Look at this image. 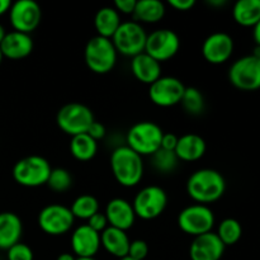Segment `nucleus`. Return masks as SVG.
<instances>
[{
	"label": "nucleus",
	"instance_id": "1",
	"mask_svg": "<svg viewBox=\"0 0 260 260\" xmlns=\"http://www.w3.org/2000/svg\"><path fill=\"white\" fill-rule=\"evenodd\" d=\"M226 192V180L220 172L210 168L198 169L188 178L187 193L198 205L217 202Z\"/></svg>",
	"mask_w": 260,
	"mask_h": 260
},
{
	"label": "nucleus",
	"instance_id": "2",
	"mask_svg": "<svg viewBox=\"0 0 260 260\" xmlns=\"http://www.w3.org/2000/svg\"><path fill=\"white\" fill-rule=\"evenodd\" d=\"M109 165L114 179L122 187H136L144 177L145 168L142 156L128 146H119L114 149L111 154Z\"/></svg>",
	"mask_w": 260,
	"mask_h": 260
},
{
	"label": "nucleus",
	"instance_id": "3",
	"mask_svg": "<svg viewBox=\"0 0 260 260\" xmlns=\"http://www.w3.org/2000/svg\"><path fill=\"white\" fill-rule=\"evenodd\" d=\"M117 52L113 42L108 38L94 36L84 48V61L94 74L104 75L111 73L117 63Z\"/></svg>",
	"mask_w": 260,
	"mask_h": 260
},
{
	"label": "nucleus",
	"instance_id": "4",
	"mask_svg": "<svg viewBox=\"0 0 260 260\" xmlns=\"http://www.w3.org/2000/svg\"><path fill=\"white\" fill-rule=\"evenodd\" d=\"M162 135L161 127L155 122H137L127 132L126 146L140 156H151L161 147Z\"/></svg>",
	"mask_w": 260,
	"mask_h": 260
},
{
	"label": "nucleus",
	"instance_id": "5",
	"mask_svg": "<svg viewBox=\"0 0 260 260\" xmlns=\"http://www.w3.org/2000/svg\"><path fill=\"white\" fill-rule=\"evenodd\" d=\"M50 162L38 155H29L18 160L13 167V179L25 188H37L47 183L51 174Z\"/></svg>",
	"mask_w": 260,
	"mask_h": 260
},
{
	"label": "nucleus",
	"instance_id": "6",
	"mask_svg": "<svg viewBox=\"0 0 260 260\" xmlns=\"http://www.w3.org/2000/svg\"><path fill=\"white\" fill-rule=\"evenodd\" d=\"M95 121L89 107L81 103H68L61 107L56 116V123L63 134L74 137L86 134L91 123Z\"/></svg>",
	"mask_w": 260,
	"mask_h": 260
},
{
	"label": "nucleus",
	"instance_id": "7",
	"mask_svg": "<svg viewBox=\"0 0 260 260\" xmlns=\"http://www.w3.org/2000/svg\"><path fill=\"white\" fill-rule=\"evenodd\" d=\"M146 40V30L144 29L142 24L135 20L122 22L113 37L111 38L117 52L131 58L145 52Z\"/></svg>",
	"mask_w": 260,
	"mask_h": 260
},
{
	"label": "nucleus",
	"instance_id": "8",
	"mask_svg": "<svg viewBox=\"0 0 260 260\" xmlns=\"http://www.w3.org/2000/svg\"><path fill=\"white\" fill-rule=\"evenodd\" d=\"M215 213L208 206L190 205L178 215V226L187 235L197 238L203 234L211 233L215 226Z\"/></svg>",
	"mask_w": 260,
	"mask_h": 260
},
{
	"label": "nucleus",
	"instance_id": "9",
	"mask_svg": "<svg viewBox=\"0 0 260 260\" xmlns=\"http://www.w3.org/2000/svg\"><path fill=\"white\" fill-rule=\"evenodd\" d=\"M168 206V194L159 185H147L135 196L132 207L136 217L141 220H155L162 215Z\"/></svg>",
	"mask_w": 260,
	"mask_h": 260
},
{
	"label": "nucleus",
	"instance_id": "10",
	"mask_svg": "<svg viewBox=\"0 0 260 260\" xmlns=\"http://www.w3.org/2000/svg\"><path fill=\"white\" fill-rule=\"evenodd\" d=\"M229 81L244 91L260 89V58L254 55L238 58L229 69Z\"/></svg>",
	"mask_w": 260,
	"mask_h": 260
},
{
	"label": "nucleus",
	"instance_id": "11",
	"mask_svg": "<svg viewBox=\"0 0 260 260\" xmlns=\"http://www.w3.org/2000/svg\"><path fill=\"white\" fill-rule=\"evenodd\" d=\"M74 222L75 217L70 208L57 203L46 206L38 213V226L50 236L65 235L73 229Z\"/></svg>",
	"mask_w": 260,
	"mask_h": 260
},
{
	"label": "nucleus",
	"instance_id": "12",
	"mask_svg": "<svg viewBox=\"0 0 260 260\" xmlns=\"http://www.w3.org/2000/svg\"><path fill=\"white\" fill-rule=\"evenodd\" d=\"M180 48V38L174 30L160 28L147 35L145 53L151 56L157 62L170 60L178 53Z\"/></svg>",
	"mask_w": 260,
	"mask_h": 260
},
{
	"label": "nucleus",
	"instance_id": "13",
	"mask_svg": "<svg viewBox=\"0 0 260 260\" xmlns=\"http://www.w3.org/2000/svg\"><path fill=\"white\" fill-rule=\"evenodd\" d=\"M8 14L13 30L27 35H30L42 19V10L35 0H18L12 3Z\"/></svg>",
	"mask_w": 260,
	"mask_h": 260
},
{
	"label": "nucleus",
	"instance_id": "14",
	"mask_svg": "<svg viewBox=\"0 0 260 260\" xmlns=\"http://www.w3.org/2000/svg\"><path fill=\"white\" fill-rule=\"evenodd\" d=\"M185 85L174 76H161L149 88L150 101L157 107L169 108L182 102Z\"/></svg>",
	"mask_w": 260,
	"mask_h": 260
},
{
	"label": "nucleus",
	"instance_id": "15",
	"mask_svg": "<svg viewBox=\"0 0 260 260\" xmlns=\"http://www.w3.org/2000/svg\"><path fill=\"white\" fill-rule=\"evenodd\" d=\"M234 40L225 32H215L208 36L202 45V56L211 65H221L230 60L234 53Z\"/></svg>",
	"mask_w": 260,
	"mask_h": 260
},
{
	"label": "nucleus",
	"instance_id": "16",
	"mask_svg": "<svg viewBox=\"0 0 260 260\" xmlns=\"http://www.w3.org/2000/svg\"><path fill=\"white\" fill-rule=\"evenodd\" d=\"M226 246L216 233H207L193 239L189 246L190 260H221Z\"/></svg>",
	"mask_w": 260,
	"mask_h": 260
},
{
	"label": "nucleus",
	"instance_id": "17",
	"mask_svg": "<svg viewBox=\"0 0 260 260\" xmlns=\"http://www.w3.org/2000/svg\"><path fill=\"white\" fill-rule=\"evenodd\" d=\"M101 246V234L86 223L76 228L71 235V249L76 258H95Z\"/></svg>",
	"mask_w": 260,
	"mask_h": 260
},
{
	"label": "nucleus",
	"instance_id": "18",
	"mask_svg": "<svg viewBox=\"0 0 260 260\" xmlns=\"http://www.w3.org/2000/svg\"><path fill=\"white\" fill-rule=\"evenodd\" d=\"M106 215L108 225L111 228L119 229L122 231H127L135 225L136 215H135L132 203H129L123 198H113L107 203Z\"/></svg>",
	"mask_w": 260,
	"mask_h": 260
},
{
	"label": "nucleus",
	"instance_id": "19",
	"mask_svg": "<svg viewBox=\"0 0 260 260\" xmlns=\"http://www.w3.org/2000/svg\"><path fill=\"white\" fill-rule=\"evenodd\" d=\"M33 46L35 45L30 35L12 30L7 33L3 42L0 43V51L3 57L9 60H22L32 53Z\"/></svg>",
	"mask_w": 260,
	"mask_h": 260
},
{
	"label": "nucleus",
	"instance_id": "20",
	"mask_svg": "<svg viewBox=\"0 0 260 260\" xmlns=\"http://www.w3.org/2000/svg\"><path fill=\"white\" fill-rule=\"evenodd\" d=\"M131 73L140 83L151 85L161 78V63L142 52L131 58Z\"/></svg>",
	"mask_w": 260,
	"mask_h": 260
},
{
	"label": "nucleus",
	"instance_id": "21",
	"mask_svg": "<svg viewBox=\"0 0 260 260\" xmlns=\"http://www.w3.org/2000/svg\"><path fill=\"white\" fill-rule=\"evenodd\" d=\"M23 223L14 212H0V250H5L18 244L22 239Z\"/></svg>",
	"mask_w": 260,
	"mask_h": 260
},
{
	"label": "nucleus",
	"instance_id": "22",
	"mask_svg": "<svg viewBox=\"0 0 260 260\" xmlns=\"http://www.w3.org/2000/svg\"><path fill=\"white\" fill-rule=\"evenodd\" d=\"M207 150V145L203 137L197 134L183 135L178 139L177 147H175V155L179 161H197L202 159Z\"/></svg>",
	"mask_w": 260,
	"mask_h": 260
},
{
	"label": "nucleus",
	"instance_id": "23",
	"mask_svg": "<svg viewBox=\"0 0 260 260\" xmlns=\"http://www.w3.org/2000/svg\"><path fill=\"white\" fill-rule=\"evenodd\" d=\"M129 244H131V240L127 233L119 229L108 226L101 234V245L107 253L111 254L114 258H118V260L128 255Z\"/></svg>",
	"mask_w": 260,
	"mask_h": 260
},
{
	"label": "nucleus",
	"instance_id": "24",
	"mask_svg": "<svg viewBox=\"0 0 260 260\" xmlns=\"http://www.w3.org/2000/svg\"><path fill=\"white\" fill-rule=\"evenodd\" d=\"M121 23V14L113 7L101 8L94 17V28L96 30V36L108 40L113 37Z\"/></svg>",
	"mask_w": 260,
	"mask_h": 260
},
{
	"label": "nucleus",
	"instance_id": "25",
	"mask_svg": "<svg viewBox=\"0 0 260 260\" xmlns=\"http://www.w3.org/2000/svg\"><path fill=\"white\" fill-rule=\"evenodd\" d=\"M165 5L160 0H139L136 3V8L132 14L135 22L146 23V24H155L164 18Z\"/></svg>",
	"mask_w": 260,
	"mask_h": 260
},
{
	"label": "nucleus",
	"instance_id": "26",
	"mask_svg": "<svg viewBox=\"0 0 260 260\" xmlns=\"http://www.w3.org/2000/svg\"><path fill=\"white\" fill-rule=\"evenodd\" d=\"M233 18L239 25L253 28L260 20V0H239L234 4Z\"/></svg>",
	"mask_w": 260,
	"mask_h": 260
},
{
	"label": "nucleus",
	"instance_id": "27",
	"mask_svg": "<svg viewBox=\"0 0 260 260\" xmlns=\"http://www.w3.org/2000/svg\"><path fill=\"white\" fill-rule=\"evenodd\" d=\"M70 152L79 161H89L98 152V142L88 134H81L71 137Z\"/></svg>",
	"mask_w": 260,
	"mask_h": 260
},
{
	"label": "nucleus",
	"instance_id": "28",
	"mask_svg": "<svg viewBox=\"0 0 260 260\" xmlns=\"http://www.w3.org/2000/svg\"><path fill=\"white\" fill-rule=\"evenodd\" d=\"M70 211L75 218L88 221L91 216L99 212V201L91 194L79 196L71 205Z\"/></svg>",
	"mask_w": 260,
	"mask_h": 260
},
{
	"label": "nucleus",
	"instance_id": "29",
	"mask_svg": "<svg viewBox=\"0 0 260 260\" xmlns=\"http://www.w3.org/2000/svg\"><path fill=\"white\" fill-rule=\"evenodd\" d=\"M180 104L183 106L184 111L190 116H200L205 111V96L200 89L194 86H185L184 94Z\"/></svg>",
	"mask_w": 260,
	"mask_h": 260
},
{
	"label": "nucleus",
	"instance_id": "30",
	"mask_svg": "<svg viewBox=\"0 0 260 260\" xmlns=\"http://www.w3.org/2000/svg\"><path fill=\"white\" fill-rule=\"evenodd\" d=\"M217 236L222 241L225 246L235 245L243 235V228L241 223L235 218H225L220 222L217 229Z\"/></svg>",
	"mask_w": 260,
	"mask_h": 260
},
{
	"label": "nucleus",
	"instance_id": "31",
	"mask_svg": "<svg viewBox=\"0 0 260 260\" xmlns=\"http://www.w3.org/2000/svg\"><path fill=\"white\" fill-rule=\"evenodd\" d=\"M151 164L156 172L161 174H170L174 172L179 164V159L177 157L174 151H168V150L159 149L151 156Z\"/></svg>",
	"mask_w": 260,
	"mask_h": 260
},
{
	"label": "nucleus",
	"instance_id": "32",
	"mask_svg": "<svg viewBox=\"0 0 260 260\" xmlns=\"http://www.w3.org/2000/svg\"><path fill=\"white\" fill-rule=\"evenodd\" d=\"M46 184L53 192L63 193L70 189L73 185V177L69 170L63 169V168H55L51 170V174Z\"/></svg>",
	"mask_w": 260,
	"mask_h": 260
},
{
	"label": "nucleus",
	"instance_id": "33",
	"mask_svg": "<svg viewBox=\"0 0 260 260\" xmlns=\"http://www.w3.org/2000/svg\"><path fill=\"white\" fill-rule=\"evenodd\" d=\"M8 260H33V251L27 244L19 241L7 250Z\"/></svg>",
	"mask_w": 260,
	"mask_h": 260
},
{
	"label": "nucleus",
	"instance_id": "34",
	"mask_svg": "<svg viewBox=\"0 0 260 260\" xmlns=\"http://www.w3.org/2000/svg\"><path fill=\"white\" fill-rule=\"evenodd\" d=\"M147 254H149V245H147L146 241L140 240V239L131 241L127 256L136 260H145Z\"/></svg>",
	"mask_w": 260,
	"mask_h": 260
},
{
	"label": "nucleus",
	"instance_id": "35",
	"mask_svg": "<svg viewBox=\"0 0 260 260\" xmlns=\"http://www.w3.org/2000/svg\"><path fill=\"white\" fill-rule=\"evenodd\" d=\"M86 225H88L90 229H93V230L98 234L103 233V231L109 226L106 215L102 212H96L95 215L91 216V217L88 220V223H86Z\"/></svg>",
	"mask_w": 260,
	"mask_h": 260
},
{
	"label": "nucleus",
	"instance_id": "36",
	"mask_svg": "<svg viewBox=\"0 0 260 260\" xmlns=\"http://www.w3.org/2000/svg\"><path fill=\"white\" fill-rule=\"evenodd\" d=\"M137 0H116L114 2V9L119 13V14L132 15L136 8Z\"/></svg>",
	"mask_w": 260,
	"mask_h": 260
},
{
	"label": "nucleus",
	"instance_id": "37",
	"mask_svg": "<svg viewBox=\"0 0 260 260\" xmlns=\"http://www.w3.org/2000/svg\"><path fill=\"white\" fill-rule=\"evenodd\" d=\"M86 134H88L91 139L95 140V141L98 142L99 140H102L104 136H106L107 129H106V127H104L103 123H101V122H98V121H94L93 123H91V126L89 127V129Z\"/></svg>",
	"mask_w": 260,
	"mask_h": 260
},
{
	"label": "nucleus",
	"instance_id": "38",
	"mask_svg": "<svg viewBox=\"0 0 260 260\" xmlns=\"http://www.w3.org/2000/svg\"><path fill=\"white\" fill-rule=\"evenodd\" d=\"M178 139L179 137L174 134H164L161 139V147L160 149L168 150V151H175V147H177Z\"/></svg>",
	"mask_w": 260,
	"mask_h": 260
},
{
	"label": "nucleus",
	"instance_id": "39",
	"mask_svg": "<svg viewBox=\"0 0 260 260\" xmlns=\"http://www.w3.org/2000/svg\"><path fill=\"white\" fill-rule=\"evenodd\" d=\"M169 5L178 12H188L196 5L194 0H169Z\"/></svg>",
	"mask_w": 260,
	"mask_h": 260
},
{
	"label": "nucleus",
	"instance_id": "40",
	"mask_svg": "<svg viewBox=\"0 0 260 260\" xmlns=\"http://www.w3.org/2000/svg\"><path fill=\"white\" fill-rule=\"evenodd\" d=\"M10 5H12V3L9 0H0V17L9 12Z\"/></svg>",
	"mask_w": 260,
	"mask_h": 260
},
{
	"label": "nucleus",
	"instance_id": "41",
	"mask_svg": "<svg viewBox=\"0 0 260 260\" xmlns=\"http://www.w3.org/2000/svg\"><path fill=\"white\" fill-rule=\"evenodd\" d=\"M253 38L254 42L256 43V46L260 47V20L253 27Z\"/></svg>",
	"mask_w": 260,
	"mask_h": 260
},
{
	"label": "nucleus",
	"instance_id": "42",
	"mask_svg": "<svg viewBox=\"0 0 260 260\" xmlns=\"http://www.w3.org/2000/svg\"><path fill=\"white\" fill-rule=\"evenodd\" d=\"M207 4L211 7H223L226 4V0H208Z\"/></svg>",
	"mask_w": 260,
	"mask_h": 260
},
{
	"label": "nucleus",
	"instance_id": "43",
	"mask_svg": "<svg viewBox=\"0 0 260 260\" xmlns=\"http://www.w3.org/2000/svg\"><path fill=\"white\" fill-rule=\"evenodd\" d=\"M56 260H76V258L70 253H62L57 256Z\"/></svg>",
	"mask_w": 260,
	"mask_h": 260
},
{
	"label": "nucleus",
	"instance_id": "44",
	"mask_svg": "<svg viewBox=\"0 0 260 260\" xmlns=\"http://www.w3.org/2000/svg\"><path fill=\"white\" fill-rule=\"evenodd\" d=\"M7 29H5L4 28V25L3 24H0V43L3 42V40H4L5 38V36H7Z\"/></svg>",
	"mask_w": 260,
	"mask_h": 260
},
{
	"label": "nucleus",
	"instance_id": "45",
	"mask_svg": "<svg viewBox=\"0 0 260 260\" xmlns=\"http://www.w3.org/2000/svg\"><path fill=\"white\" fill-rule=\"evenodd\" d=\"M253 55L255 56V57L260 58V47H259V46H256V47L254 48V52H253Z\"/></svg>",
	"mask_w": 260,
	"mask_h": 260
},
{
	"label": "nucleus",
	"instance_id": "46",
	"mask_svg": "<svg viewBox=\"0 0 260 260\" xmlns=\"http://www.w3.org/2000/svg\"><path fill=\"white\" fill-rule=\"evenodd\" d=\"M76 260H96L95 258H76Z\"/></svg>",
	"mask_w": 260,
	"mask_h": 260
},
{
	"label": "nucleus",
	"instance_id": "47",
	"mask_svg": "<svg viewBox=\"0 0 260 260\" xmlns=\"http://www.w3.org/2000/svg\"><path fill=\"white\" fill-rule=\"evenodd\" d=\"M119 260H136V259H132V258H129V256H124V258H122Z\"/></svg>",
	"mask_w": 260,
	"mask_h": 260
},
{
	"label": "nucleus",
	"instance_id": "48",
	"mask_svg": "<svg viewBox=\"0 0 260 260\" xmlns=\"http://www.w3.org/2000/svg\"><path fill=\"white\" fill-rule=\"evenodd\" d=\"M3 53H2V51H0V65H2V62H3Z\"/></svg>",
	"mask_w": 260,
	"mask_h": 260
}]
</instances>
